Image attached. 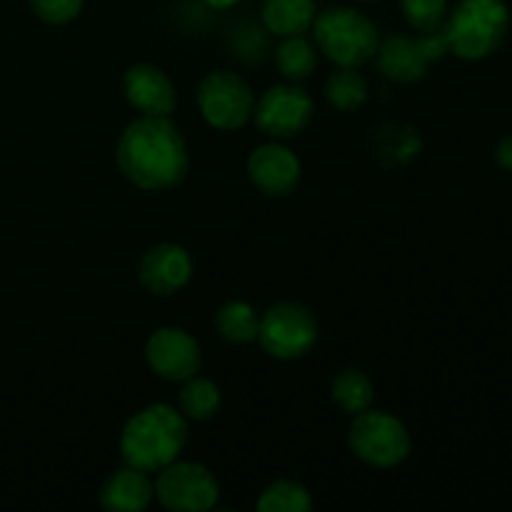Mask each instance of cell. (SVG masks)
<instances>
[{"mask_svg":"<svg viewBox=\"0 0 512 512\" xmlns=\"http://www.w3.org/2000/svg\"><path fill=\"white\" fill-rule=\"evenodd\" d=\"M190 420L168 403L138 410L120 430L118 448L125 465L153 475L180 458L188 443Z\"/></svg>","mask_w":512,"mask_h":512,"instance_id":"2","label":"cell"},{"mask_svg":"<svg viewBox=\"0 0 512 512\" xmlns=\"http://www.w3.org/2000/svg\"><path fill=\"white\" fill-rule=\"evenodd\" d=\"M405 23L418 33L443 28L448 18V0H400Z\"/></svg>","mask_w":512,"mask_h":512,"instance_id":"23","label":"cell"},{"mask_svg":"<svg viewBox=\"0 0 512 512\" xmlns=\"http://www.w3.org/2000/svg\"><path fill=\"white\" fill-rule=\"evenodd\" d=\"M315 15V0H263L260 8L263 25L278 38L305 35L313 28Z\"/></svg>","mask_w":512,"mask_h":512,"instance_id":"16","label":"cell"},{"mask_svg":"<svg viewBox=\"0 0 512 512\" xmlns=\"http://www.w3.org/2000/svg\"><path fill=\"white\" fill-rule=\"evenodd\" d=\"M258 343L270 358H305L318 343V320L300 303H275L260 315Z\"/></svg>","mask_w":512,"mask_h":512,"instance_id":"8","label":"cell"},{"mask_svg":"<svg viewBox=\"0 0 512 512\" xmlns=\"http://www.w3.org/2000/svg\"><path fill=\"white\" fill-rule=\"evenodd\" d=\"M215 330L233 345H250L258 340L260 313L245 300H228L215 310Z\"/></svg>","mask_w":512,"mask_h":512,"instance_id":"17","label":"cell"},{"mask_svg":"<svg viewBox=\"0 0 512 512\" xmlns=\"http://www.w3.org/2000/svg\"><path fill=\"white\" fill-rule=\"evenodd\" d=\"M370 95L368 78L358 68H338L325 80V98L340 113H355Z\"/></svg>","mask_w":512,"mask_h":512,"instance_id":"20","label":"cell"},{"mask_svg":"<svg viewBox=\"0 0 512 512\" xmlns=\"http://www.w3.org/2000/svg\"><path fill=\"white\" fill-rule=\"evenodd\" d=\"M255 508L260 512H308L313 508V495L298 480L280 478L260 493Z\"/></svg>","mask_w":512,"mask_h":512,"instance_id":"22","label":"cell"},{"mask_svg":"<svg viewBox=\"0 0 512 512\" xmlns=\"http://www.w3.org/2000/svg\"><path fill=\"white\" fill-rule=\"evenodd\" d=\"M348 448L360 463L378 470H390L408 460L413 440H410L403 420L385 410L368 408L350 420Z\"/></svg>","mask_w":512,"mask_h":512,"instance_id":"5","label":"cell"},{"mask_svg":"<svg viewBox=\"0 0 512 512\" xmlns=\"http://www.w3.org/2000/svg\"><path fill=\"white\" fill-rule=\"evenodd\" d=\"M495 160H498L500 168L510 170V173H512V135L500 140L498 148H495Z\"/></svg>","mask_w":512,"mask_h":512,"instance_id":"25","label":"cell"},{"mask_svg":"<svg viewBox=\"0 0 512 512\" xmlns=\"http://www.w3.org/2000/svg\"><path fill=\"white\" fill-rule=\"evenodd\" d=\"M155 500L173 512H208L218 505L220 485L205 465L173 460L155 473Z\"/></svg>","mask_w":512,"mask_h":512,"instance_id":"9","label":"cell"},{"mask_svg":"<svg viewBox=\"0 0 512 512\" xmlns=\"http://www.w3.org/2000/svg\"><path fill=\"white\" fill-rule=\"evenodd\" d=\"M310 30L318 53L338 68H363L375 58L380 45L378 25L360 10L345 5H335L315 15Z\"/></svg>","mask_w":512,"mask_h":512,"instance_id":"4","label":"cell"},{"mask_svg":"<svg viewBox=\"0 0 512 512\" xmlns=\"http://www.w3.org/2000/svg\"><path fill=\"white\" fill-rule=\"evenodd\" d=\"M115 163L135 188L163 193L188 175V145L170 115H140L120 133Z\"/></svg>","mask_w":512,"mask_h":512,"instance_id":"1","label":"cell"},{"mask_svg":"<svg viewBox=\"0 0 512 512\" xmlns=\"http://www.w3.org/2000/svg\"><path fill=\"white\" fill-rule=\"evenodd\" d=\"M315 115L313 95L300 83H280L265 90L253 108V123L258 133L270 140L298 138Z\"/></svg>","mask_w":512,"mask_h":512,"instance_id":"10","label":"cell"},{"mask_svg":"<svg viewBox=\"0 0 512 512\" xmlns=\"http://www.w3.org/2000/svg\"><path fill=\"white\" fill-rule=\"evenodd\" d=\"M510 28L505 0H458L448 10L443 30L450 53L463 60H483L503 45Z\"/></svg>","mask_w":512,"mask_h":512,"instance_id":"3","label":"cell"},{"mask_svg":"<svg viewBox=\"0 0 512 512\" xmlns=\"http://www.w3.org/2000/svg\"><path fill=\"white\" fill-rule=\"evenodd\" d=\"M98 498L100 505L110 512H143L155 500V488L148 473L125 465L105 478Z\"/></svg>","mask_w":512,"mask_h":512,"instance_id":"15","label":"cell"},{"mask_svg":"<svg viewBox=\"0 0 512 512\" xmlns=\"http://www.w3.org/2000/svg\"><path fill=\"white\" fill-rule=\"evenodd\" d=\"M450 53L445 30H430L415 38L410 35H388L375 50V65L388 80L400 85L420 83L428 75L430 65L440 63Z\"/></svg>","mask_w":512,"mask_h":512,"instance_id":"6","label":"cell"},{"mask_svg":"<svg viewBox=\"0 0 512 512\" xmlns=\"http://www.w3.org/2000/svg\"><path fill=\"white\" fill-rule=\"evenodd\" d=\"M275 65L290 83H303L318 68V48L305 35H290L275 50Z\"/></svg>","mask_w":512,"mask_h":512,"instance_id":"21","label":"cell"},{"mask_svg":"<svg viewBox=\"0 0 512 512\" xmlns=\"http://www.w3.org/2000/svg\"><path fill=\"white\" fill-rule=\"evenodd\" d=\"M203 3L213 10H230V8H235L240 0H203Z\"/></svg>","mask_w":512,"mask_h":512,"instance_id":"26","label":"cell"},{"mask_svg":"<svg viewBox=\"0 0 512 512\" xmlns=\"http://www.w3.org/2000/svg\"><path fill=\"white\" fill-rule=\"evenodd\" d=\"M220 405H223V393H220L218 383H213L210 378H200V375L185 380L178 393V410L195 423L213 420Z\"/></svg>","mask_w":512,"mask_h":512,"instance_id":"19","label":"cell"},{"mask_svg":"<svg viewBox=\"0 0 512 512\" xmlns=\"http://www.w3.org/2000/svg\"><path fill=\"white\" fill-rule=\"evenodd\" d=\"M138 278L153 295H175L193 278V258L178 243H158L143 253Z\"/></svg>","mask_w":512,"mask_h":512,"instance_id":"13","label":"cell"},{"mask_svg":"<svg viewBox=\"0 0 512 512\" xmlns=\"http://www.w3.org/2000/svg\"><path fill=\"white\" fill-rule=\"evenodd\" d=\"M248 178L268 198H288L303 178V165L283 140H270L248 155Z\"/></svg>","mask_w":512,"mask_h":512,"instance_id":"12","label":"cell"},{"mask_svg":"<svg viewBox=\"0 0 512 512\" xmlns=\"http://www.w3.org/2000/svg\"><path fill=\"white\" fill-rule=\"evenodd\" d=\"M85 0H28L30 10L35 18L48 25H65L73 23L83 10Z\"/></svg>","mask_w":512,"mask_h":512,"instance_id":"24","label":"cell"},{"mask_svg":"<svg viewBox=\"0 0 512 512\" xmlns=\"http://www.w3.org/2000/svg\"><path fill=\"white\" fill-rule=\"evenodd\" d=\"M330 395H333V403L338 405L343 413H348L350 418L363 410L373 408L375 403V385L363 370L358 368H345L330 383Z\"/></svg>","mask_w":512,"mask_h":512,"instance_id":"18","label":"cell"},{"mask_svg":"<svg viewBox=\"0 0 512 512\" xmlns=\"http://www.w3.org/2000/svg\"><path fill=\"white\" fill-rule=\"evenodd\" d=\"M123 93L140 115H170L178 105V90L165 70L150 63H135L123 75Z\"/></svg>","mask_w":512,"mask_h":512,"instance_id":"14","label":"cell"},{"mask_svg":"<svg viewBox=\"0 0 512 512\" xmlns=\"http://www.w3.org/2000/svg\"><path fill=\"white\" fill-rule=\"evenodd\" d=\"M143 353L148 368L168 383H185L198 375L203 365V350L198 340L188 330L175 328V325L153 330L145 340Z\"/></svg>","mask_w":512,"mask_h":512,"instance_id":"11","label":"cell"},{"mask_svg":"<svg viewBox=\"0 0 512 512\" xmlns=\"http://www.w3.org/2000/svg\"><path fill=\"white\" fill-rule=\"evenodd\" d=\"M198 110L205 123L223 133L245 128L253 118L255 93L233 70H213L198 85Z\"/></svg>","mask_w":512,"mask_h":512,"instance_id":"7","label":"cell"}]
</instances>
